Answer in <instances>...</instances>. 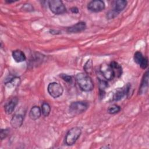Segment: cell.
Listing matches in <instances>:
<instances>
[{"mask_svg": "<svg viewBox=\"0 0 149 149\" xmlns=\"http://www.w3.org/2000/svg\"><path fill=\"white\" fill-rule=\"evenodd\" d=\"M75 79L82 91L88 92L94 89V83L91 78L85 72L77 73L75 76Z\"/></svg>", "mask_w": 149, "mask_h": 149, "instance_id": "6da1fadb", "label": "cell"}, {"mask_svg": "<svg viewBox=\"0 0 149 149\" xmlns=\"http://www.w3.org/2000/svg\"><path fill=\"white\" fill-rule=\"evenodd\" d=\"M88 103L86 101H79L72 102L69 108V111L72 116L80 115L84 112L88 108Z\"/></svg>", "mask_w": 149, "mask_h": 149, "instance_id": "7a4b0ae2", "label": "cell"}, {"mask_svg": "<svg viewBox=\"0 0 149 149\" xmlns=\"http://www.w3.org/2000/svg\"><path fill=\"white\" fill-rule=\"evenodd\" d=\"M81 134V129L78 126H75L71 128L67 132L65 138V142L67 146L73 145L77 139L80 137Z\"/></svg>", "mask_w": 149, "mask_h": 149, "instance_id": "3957f363", "label": "cell"}, {"mask_svg": "<svg viewBox=\"0 0 149 149\" xmlns=\"http://www.w3.org/2000/svg\"><path fill=\"white\" fill-rule=\"evenodd\" d=\"M48 3L50 10L55 15H61L66 12V6L62 1L50 0Z\"/></svg>", "mask_w": 149, "mask_h": 149, "instance_id": "277c9868", "label": "cell"}, {"mask_svg": "<svg viewBox=\"0 0 149 149\" xmlns=\"http://www.w3.org/2000/svg\"><path fill=\"white\" fill-rule=\"evenodd\" d=\"M49 94L53 98H56L61 96L63 92L62 86L57 82L50 83L47 87Z\"/></svg>", "mask_w": 149, "mask_h": 149, "instance_id": "5b68a950", "label": "cell"}, {"mask_svg": "<svg viewBox=\"0 0 149 149\" xmlns=\"http://www.w3.org/2000/svg\"><path fill=\"white\" fill-rule=\"evenodd\" d=\"M105 8L104 1L101 0H94L90 1L87 5V9L92 12H100L102 11Z\"/></svg>", "mask_w": 149, "mask_h": 149, "instance_id": "8992f818", "label": "cell"}, {"mask_svg": "<svg viewBox=\"0 0 149 149\" xmlns=\"http://www.w3.org/2000/svg\"><path fill=\"white\" fill-rule=\"evenodd\" d=\"M130 93H131V84L130 83H127L123 87L118 89L116 91L113 95V100L116 101H119L125 95L129 97Z\"/></svg>", "mask_w": 149, "mask_h": 149, "instance_id": "52a82bcc", "label": "cell"}, {"mask_svg": "<svg viewBox=\"0 0 149 149\" xmlns=\"http://www.w3.org/2000/svg\"><path fill=\"white\" fill-rule=\"evenodd\" d=\"M100 70L106 80H111L115 77L110 65L106 63H103L101 65Z\"/></svg>", "mask_w": 149, "mask_h": 149, "instance_id": "ba28073f", "label": "cell"}, {"mask_svg": "<svg viewBox=\"0 0 149 149\" xmlns=\"http://www.w3.org/2000/svg\"><path fill=\"white\" fill-rule=\"evenodd\" d=\"M87 27L86 23L84 22H79L67 28L66 31L69 33H79L84 30Z\"/></svg>", "mask_w": 149, "mask_h": 149, "instance_id": "9c48e42d", "label": "cell"}, {"mask_svg": "<svg viewBox=\"0 0 149 149\" xmlns=\"http://www.w3.org/2000/svg\"><path fill=\"white\" fill-rule=\"evenodd\" d=\"M18 102V99L16 97H13L9 100L4 105V111L5 112L8 114H11L15 110Z\"/></svg>", "mask_w": 149, "mask_h": 149, "instance_id": "30bf717a", "label": "cell"}, {"mask_svg": "<svg viewBox=\"0 0 149 149\" xmlns=\"http://www.w3.org/2000/svg\"><path fill=\"white\" fill-rule=\"evenodd\" d=\"M23 116L20 114L14 115L10 120V125L15 129H18L20 127L23 123Z\"/></svg>", "mask_w": 149, "mask_h": 149, "instance_id": "8fae6325", "label": "cell"}, {"mask_svg": "<svg viewBox=\"0 0 149 149\" xmlns=\"http://www.w3.org/2000/svg\"><path fill=\"white\" fill-rule=\"evenodd\" d=\"M148 87V71H147L143 75L140 86L139 87V94H145L147 90Z\"/></svg>", "mask_w": 149, "mask_h": 149, "instance_id": "7c38bea8", "label": "cell"}, {"mask_svg": "<svg viewBox=\"0 0 149 149\" xmlns=\"http://www.w3.org/2000/svg\"><path fill=\"white\" fill-rule=\"evenodd\" d=\"M12 55L14 61L17 63H20L24 62L26 59V56L24 53L20 50V49H16L13 51L12 53Z\"/></svg>", "mask_w": 149, "mask_h": 149, "instance_id": "4fadbf2b", "label": "cell"}, {"mask_svg": "<svg viewBox=\"0 0 149 149\" xmlns=\"http://www.w3.org/2000/svg\"><path fill=\"white\" fill-rule=\"evenodd\" d=\"M109 65L113 71L114 77H116L118 78L122 76V72H123L122 66L115 61H112L110 63Z\"/></svg>", "mask_w": 149, "mask_h": 149, "instance_id": "5bb4252c", "label": "cell"}, {"mask_svg": "<svg viewBox=\"0 0 149 149\" xmlns=\"http://www.w3.org/2000/svg\"><path fill=\"white\" fill-rule=\"evenodd\" d=\"M41 114V108L38 106H33L30 110L29 117L31 120H36L40 118Z\"/></svg>", "mask_w": 149, "mask_h": 149, "instance_id": "9a60e30c", "label": "cell"}, {"mask_svg": "<svg viewBox=\"0 0 149 149\" xmlns=\"http://www.w3.org/2000/svg\"><path fill=\"white\" fill-rule=\"evenodd\" d=\"M98 87H99V93L101 97H103L105 93V90L108 87V84L107 80L104 79H98Z\"/></svg>", "mask_w": 149, "mask_h": 149, "instance_id": "2e32d148", "label": "cell"}, {"mask_svg": "<svg viewBox=\"0 0 149 149\" xmlns=\"http://www.w3.org/2000/svg\"><path fill=\"white\" fill-rule=\"evenodd\" d=\"M127 3V2L125 0H118L116 1L115 2V6L114 9L117 13H119L121 11H122L126 6Z\"/></svg>", "mask_w": 149, "mask_h": 149, "instance_id": "e0dca14e", "label": "cell"}, {"mask_svg": "<svg viewBox=\"0 0 149 149\" xmlns=\"http://www.w3.org/2000/svg\"><path fill=\"white\" fill-rule=\"evenodd\" d=\"M20 83V79L19 77H12L9 79H6L5 84L11 87H17Z\"/></svg>", "mask_w": 149, "mask_h": 149, "instance_id": "ac0fdd59", "label": "cell"}, {"mask_svg": "<svg viewBox=\"0 0 149 149\" xmlns=\"http://www.w3.org/2000/svg\"><path fill=\"white\" fill-rule=\"evenodd\" d=\"M41 109L42 115L45 117H47L51 112V106L48 103L44 102L41 105Z\"/></svg>", "mask_w": 149, "mask_h": 149, "instance_id": "d6986e66", "label": "cell"}, {"mask_svg": "<svg viewBox=\"0 0 149 149\" xmlns=\"http://www.w3.org/2000/svg\"><path fill=\"white\" fill-rule=\"evenodd\" d=\"M83 69L86 73L87 74H90L93 70V61L91 59H89L87 61V62L85 63Z\"/></svg>", "mask_w": 149, "mask_h": 149, "instance_id": "ffe728a7", "label": "cell"}, {"mask_svg": "<svg viewBox=\"0 0 149 149\" xmlns=\"http://www.w3.org/2000/svg\"><path fill=\"white\" fill-rule=\"evenodd\" d=\"M120 111V107L119 105L116 104H112V105L108 107L107 112L108 113L113 115V114L118 113Z\"/></svg>", "mask_w": 149, "mask_h": 149, "instance_id": "44dd1931", "label": "cell"}, {"mask_svg": "<svg viewBox=\"0 0 149 149\" xmlns=\"http://www.w3.org/2000/svg\"><path fill=\"white\" fill-rule=\"evenodd\" d=\"M144 58V56L143 55L142 53L140 51H136L134 53V56H133L134 61L138 65H140L141 63V62L143 60Z\"/></svg>", "mask_w": 149, "mask_h": 149, "instance_id": "7402d4cb", "label": "cell"}, {"mask_svg": "<svg viewBox=\"0 0 149 149\" xmlns=\"http://www.w3.org/2000/svg\"><path fill=\"white\" fill-rule=\"evenodd\" d=\"M59 77L63 80L65 81H66V83H72L73 79H72V77L71 76H69L68 74H63V73H61L59 74Z\"/></svg>", "mask_w": 149, "mask_h": 149, "instance_id": "603a6c76", "label": "cell"}, {"mask_svg": "<svg viewBox=\"0 0 149 149\" xmlns=\"http://www.w3.org/2000/svg\"><path fill=\"white\" fill-rule=\"evenodd\" d=\"M21 9L25 12H31L34 10L33 5L29 3H24L21 8Z\"/></svg>", "mask_w": 149, "mask_h": 149, "instance_id": "cb8c5ba5", "label": "cell"}, {"mask_svg": "<svg viewBox=\"0 0 149 149\" xmlns=\"http://www.w3.org/2000/svg\"><path fill=\"white\" fill-rule=\"evenodd\" d=\"M9 129H1V133H0V136H1V140H2L3 139L6 138L9 133Z\"/></svg>", "mask_w": 149, "mask_h": 149, "instance_id": "d4e9b609", "label": "cell"}, {"mask_svg": "<svg viewBox=\"0 0 149 149\" xmlns=\"http://www.w3.org/2000/svg\"><path fill=\"white\" fill-rule=\"evenodd\" d=\"M140 68L142 69H146L147 67H148V58L147 57H145L144 58L143 60L142 61V62H141V63L139 65Z\"/></svg>", "mask_w": 149, "mask_h": 149, "instance_id": "484cf974", "label": "cell"}, {"mask_svg": "<svg viewBox=\"0 0 149 149\" xmlns=\"http://www.w3.org/2000/svg\"><path fill=\"white\" fill-rule=\"evenodd\" d=\"M118 14V13H117L115 10H112L111 11H109L108 13H107V17L109 19H113V17H115V16H116V15Z\"/></svg>", "mask_w": 149, "mask_h": 149, "instance_id": "4316f807", "label": "cell"}, {"mask_svg": "<svg viewBox=\"0 0 149 149\" xmlns=\"http://www.w3.org/2000/svg\"><path fill=\"white\" fill-rule=\"evenodd\" d=\"M70 11L73 13H78L79 12V9L76 7V6H73L70 8Z\"/></svg>", "mask_w": 149, "mask_h": 149, "instance_id": "83f0119b", "label": "cell"}, {"mask_svg": "<svg viewBox=\"0 0 149 149\" xmlns=\"http://www.w3.org/2000/svg\"><path fill=\"white\" fill-rule=\"evenodd\" d=\"M49 33L52 34H60V31L58 30H50Z\"/></svg>", "mask_w": 149, "mask_h": 149, "instance_id": "f1b7e54d", "label": "cell"}, {"mask_svg": "<svg viewBox=\"0 0 149 149\" xmlns=\"http://www.w3.org/2000/svg\"><path fill=\"white\" fill-rule=\"evenodd\" d=\"M5 2H6V3H11L15 2V1H6Z\"/></svg>", "mask_w": 149, "mask_h": 149, "instance_id": "f546056e", "label": "cell"}, {"mask_svg": "<svg viewBox=\"0 0 149 149\" xmlns=\"http://www.w3.org/2000/svg\"><path fill=\"white\" fill-rule=\"evenodd\" d=\"M109 148V147H108V146H102V147H101V148Z\"/></svg>", "mask_w": 149, "mask_h": 149, "instance_id": "4dcf8cb0", "label": "cell"}]
</instances>
